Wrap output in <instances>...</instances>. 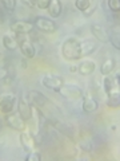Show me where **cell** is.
<instances>
[{
  "label": "cell",
  "mask_w": 120,
  "mask_h": 161,
  "mask_svg": "<svg viewBox=\"0 0 120 161\" xmlns=\"http://www.w3.org/2000/svg\"><path fill=\"white\" fill-rule=\"evenodd\" d=\"M62 55L67 60L82 59L80 55V40L76 36H68L62 44Z\"/></svg>",
  "instance_id": "cell-1"
},
{
  "label": "cell",
  "mask_w": 120,
  "mask_h": 161,
  "mask_svg": "<svg viewBox=\"0 0 120 161\" xmlns=\"http://www.w3.org/2000/svg\"><path fill=\"white\" fill-rule=\"evenodd\" d=\"M62 97L69 101H78L82 99L84 97V92L82 87H79L78 85H72V83H64L58 92Z\"/></svg>",
  "instance_id": "cell-2"
},
{
  "label": "cell",
  "mask_w": 120,
  "mask_h": 161,
  "mask_svg": "<svg viewBox=\"0 0 120 161\" xmlns=\"http://www.w3.org/2000/svg\"><path fill=\"white\" fill-rule=\"evenodd\" d=\"M33 27L38 28L40 32H46V34H52L58 30L56 23L47 16H36L33 22Z\"/></svg>",
  "instance_id": "cell-3"
},
{
  "label": "cell",
  "mask_w": 120,
  "mask_h": 161,
  "mask_svg": "<svg viewBox=\"0 0 120 161\" xmlns=\"http://www.w3.org/2000/svg\"><path fill=\"white\" fill-rule=\"evenodd\" d=\"M16 35H18L16 40H18V44H19L20 50H22V54L26 58H29V59L33 58L35 55H36V50H35L31 40L26 36L27 34H16Z\"/></svg>",
  "instance_id": "cell-4"
},
{
  "label": "cell",
  "mask_w": 120,
  "mask_h": 161,
  "mask_svg": "<svg viewBox=\"0 0 120 161\" xmlns=\"http://www.w3.org/2000/svg\"><path fill=\"white\" fill-rule=\"evenodd\" d=\"M42 85L46 89L51 90V92H59V89L64 85V78L60 75H55V74H47L42 78Z\"/></svg>",
  "instance_id": "cell-5"
},
{
  "label": "cell",
  "mask_w": 120,
  "mask_h": 161,
  "mask_svg": "<svg viewBox=\"0 0 120 161\" xmlns=\"http://www.w3.org/2000/svg\"><path fill=\"white\" fill-rule=\"evenodd\" d=\"M16 105V95L13 93H3L0 94V113L9 114L13 112Z\"/></svg>",
  "instance_id": "cell-6"
},
{
  "label": "cell",
  "mask_w": 120,
  "mask_h": 161,
  "mask_svg": "<svg viewBox=\"0 0 120 161\" xmlns=\"http://www.w3.org/2000/svg\"><path fill=\"white\" fill-rule=\"evenodd\" d=\"M6 124L8 125L11 129L16 130V132H24L27 129V122L24 121L22 117L19 115V113H9L6 114Z\"/></svg>",
  "instance_id": "cell-7"
},
{
  "label": "cell",
  "mask_w": 120,
  "mask_h": 161,
  "mask_svg": "<svg viewBox=\"0 0 120 161\" xmlns=\"http://www.w3.org/2000/svg\"><path fill=\"white\" fill-rule=\"evenodd\" d=\"M27 95H28L29 103H31L32 106H36L38 109L46 108V105L49 103V99H48L43 93L38 92V90H29Z\"/></svg>",
  "instance_id": "cell-8"
},
{
  "label": "cell",
  "mask_w": 120,
  "mask_h": 161,
  "mask_svg": "<svg viewBox=\"0 0 120 161\" xmlns=\"http://www.w3.org/2000/svg\"><path fill=\"white\" fill-rule=\"evenodd\" d=\"M19 140H20V144H22L23 149L26 150V152H33L35 149H36V141H35L33 136L28 132H20V136H19Z\"/></svg>",
  "instance_id": "cell-9"
},
{
  "label": "cell",
  "mask_w": 120,
  "mask_h": 161,
  "mask_svg": "<svg viewBox=\"0 0 120 161\" xmlns=\"http://www.w3.org/2000/svg\"><path fill=\"white\" fill-rule=\"evenodd\" d=\"M18 113H19L20 117L26 121V122H28V121L32 119V108H31V103H29L26 98H22V99L19 101Z\"/></svg>",
  "instance_id": "cell-10"
},
{
  "label": "cell",
  "mask_w": 120,
  "mask_h": 161,
  "mask_svg": "<svg viewBox=\"0 0 120 161\" xmlns=\"http://www.w3.org/2000/svg\"><path fill=\"white\" fill-rule=\"evenodd\" d=\"M91 32L95 38H96L98 42L100 43H107L108 42V31L106 30V27H103L102 24L93 23L91 24Z\"/></svg>",
  "instance_id": "cell-11"
},
{
  "label": "cell",
  "mask_w": 120,
  "mask_h": 161,
  "mask_svg": "<svg viewBox=\"0 0 120 161\" xmlns=\"http://www.w3.org/2000/svg\"><path fill=\"white\" fill-rule=\"evenodd\" d=\"M33 30V23L26 22V20H18L11 23V31L15 34H29Z\"/></svg>",
  "instance_id": "cell-12"
},
{
  "label": "cell",
  "mask_w": 120,
  "mask_h": 161,
  "mask_svg": "<svg viewBox=\"0 0 120 161\" xmlns=\"http://www.w3.org/2000/svg\"><path fill=\"white\" fill-rule=\"evenodd\" d=\"M95 69H96V64H95V62L92 59H84L79 63L78 71L80 73V75L86 77V75H91L95 71Z\"/></svg>",
  "instance_id": "cell-13"
},
{
  "label": "cell",
  "mask_w": 120,
  "mask_h": 161,
  "mask_svg": "<svg viewBox=\"0 0 120 161\" xmlns=\"http://www.w3.org/2000/svg\"><path fill=\"white\" fill-rule=\"evenodd\" d=\"M95 50H96V42L91 39H84L80 42V55L82 58L91 55Z\"/></svg>",
  "instance_id": "cell-14"
},
{
  "label": "cell",
  "mask_w": 120,
  "mask_h": 161,
  "mask_svg": "<svg viewBox=\"0 0 120 161\" xmlns=\"http://www.w3.org/2000/svg\"><path fill=\"white\" fill-rule=\"evenodd\" d=\"M82 109L84 113H93L99 109V102L92 97H83Z\"/></svg>",
  "instance_id": "cell-15"
},
{
  "label": "cell",
  "mask_w": 120,
  "mask_h": 161,
  "mask_svg": "<svg viewBox=\"0 0 120 161\" xmlns=\"http://www.w3.org/2000/svg\"><path fill=\"white\" fill-rule=\"evenodd\" d=\"M108 99H107V105L112 109H119L120 106V92H119V87H115L112 89L108 94Z\"/></svg>",
  "instance_id": "cell-16"
},
{
  "label": "cell",
  "mask_w": 120,
  "mask_h": 161,
  "mask_svg": "<svg viewBox=\"0 0 120 161\" xmlns=\"http://www.w3.org/2000/svg\"><path fill=\"white\" fill-rule=\"evenodd\" d=\"M52 125L55 126V129L59 130L60 133H63L64 136H67V137H69V138H73L75 129H73L72 125L66 124V122H60V121H55V122H52Z\"/></svg>",
  "instance_id": "cell-17"
},
{
  "label": "cell",
  "mask_w": 120,
  "mask_h": 161,
  "mask_svg": "<svg viewBox=\"0 0 120 161\" xmlns=\"http://www.w3.org/2000/svg\"><path fill=\"white\" fill-rule=\"evenodd\" d=\"M47 9H48L49 16L56 19V18H59L60 15H62L63 6H62V3H60V0H51V3H49V6H48Z\"/></svg>",
  "instance_id": "cell-18"
},
{
  "label": "cell",
  "mask_w": 120,
  "mask_h": 161,
  "mask_svg": "<svg viewBox=\"0 0 120 161\" xmlns=\"http://www.w3.org/2000/svg\"><path fill=\"white\" fill-rule=\"evenodd\" d=\"M108 42L112 43V46L119 51L120 50V36H119V26H113L108 31Z\"/></svg>",
  "instance_id": "cell-19"
},
{
  "label": "cell",
  "mask_w": 120,
  "mask_h": 161,
  "mask_svg": "<svg viewBox=\"0 0 120 161\" xmlns=\"http://www.w3.org/2000/svg\"><path fill=\"white\" fill-rule=\"evenodd\" d=\"M115 69H116V60L113 58H108L100 64V73L103 75H109Z\"/></svg>",
  "instance_id": "cell-20"
},
{
  "label": "cell",
  "mask_w": 120,
  "mask_h": 161,
  "mask_svg": "<svg viewBox=\"0 0 120 161\" xmlns=\"http://www.w3.org/2000/svg\"><path fill=\"white\" fill-rule=\"evenodd\" d=\"M3 46L4 48H7L8 51H15L18 47H19V44H18V40L12 38L11 35H4L3 36Z\"/></svg>",
  "instance_id": "cell-21"
},
{
  "label": "cell",
  "mask_w": 120,
  "mask_h": 161,
  "mask_svg": "<svg viewBox=\"0 0 120 161\" xmlns=\"http://www.w3.org/2000/svg\"><path fill=\"white\" fill-rule=\"evenodd\" d=\"M115 87H119V86H116V85H115L113 78H111L109 75H104V78H103V89H104V92L108 94V93L111 92L112 89H115Z\"/></svg>",
  "instance_id": "cell-22"
},
{
  "label": "cell",
  "mask_w": 120,
  "mask_h": 161,
  "mask_svg": "<svg viewBox=\"0 0 120 161\" xmlns=\"http://www.w3.org/2000/svg\"><path fill=\"white\" fill-rule=\"evenodd\" d=\"M98 4H99V0H88V8L86 9L84 15H86V16H91V15L96 11Z\"/></svg>",
  "instance_id": "cell-23"
},
{
  "label": "cell",
  "mask_w": 120,
  "mask_h": 161,
  "mask_svg": "<svg viewBox=\"0 0 120 161\" xmlns=\"http://www.w3.org/2000/svg\"><path fill=\"white\" fill-rule=\"evenodd\" d=\"M2 6L7 9V11L12 12L15 8H16V0H0Z\"/></svg>",
  "instance_id": "cell-24"
},
{
  "label": "cell",
  "mask_w": 120,
  "mask_h": 161,
  "mask_svg": "<svg viewBox=\"0 0 120 161\" xmlns=\"http://www.w3.org/2000/svg\"><path fill=\"white\" fill-rule=\"evenodd\" d=\"M75 7L84 14L86 9L88 8V0H75Z\"/></svg>",
  "instance_id": "cell-25"
},
{
  "label": "cell",
  "mask_w": 120,
  "mask_h": 161,
  "mask_svg": "<svg viewBox=\"0 0 120 161\" xmlns=\"http://www.w3.org/2000/svg\"><path fill=\"white\" fill-rule=\"evenodd\" d=\"M108 8L112 12H119L120 11V0H107Z\"/></svg>",
  "instance_id": "cell-26"
},
{
  "label": "cell",
  "mask_w": 120,
  "mask_h": 161,
  "mask_svg": "<svg viewBox=\"0 0 120 161\" xmlns=\"http://www.w3.org/2000/svg\"><path fill=\"white\" fill-rule=\"evenodd\" d=\"M42 160V154H40L38 150H33V152H29L26 156V161H40Z\"/></svg>",
  "instance_id": "cell-27"
},
{
  "label": "cell",
  "mask_w": 120,
  "mask_h": 161,
  "mask_svg": "<svg viewBox=\"0 0 120 161\" xmlns=\"http://www.w3.org/2000/svg\"><path fill=\"white\" fill-rule=\"evenodd\" d=\"M51 0H35V6H38L40 9H47Z\"/></svg>",
  "instance_id": "cell-28"
},
{
  "label": "cell",
  "mask_w": 120,
  "mask_h": 161,
  "mask_svg": "<svg viewBox=\"0 0 120 161\" xmlns=\"http://www.w3.org/2000/svg\"><path fill=\"white\" fill-rule=\"evenodd\" d=\"M8 69L7 66H0V80H3V79H6L8 77Z\"/></svg>",
  "instance_id": "cell-29"
},
{
  "label": "cell",
  "mask_w": 120,
  "mask_h": 161,
  "mask_svg": "<svg viewBox=\"0 0 120 161\" xmlns=\"http://www.w3.org/2000/svg\"><path fill=\"white\" fill-rule=\"evenodd\" d=\"M22 2L28 7H33L35 6V0H22Z\"/></svg>",
  "instance_id": "cell-30"
},
{
  "label": "cell",
  "mask_w": 120,
  "mask_h": 161,
  "mask_svg": "<svg viewBox=\"0 0 120 161\" xmlns=\"http://www.w3.org/2000/svg\"><path fill=\"white\" fill-rule=\"evenodd\" d=\"M2 23H4V15L2 12V9H0V24H2Z\"/></svg>",
  "instance_id": "cell-31"
},
{
  "label": "cell",
  "mask_w": 120,
  "mask_h": 161,
  "mask_svg": "<svg viewBox=\"0 0 120 161\" xmlns=\"http://www.w3.org/2000/svg\"><path fill=\"white\" fill-rule=\"evenodd\" d=\"M69 70H71L72 73L73 71H78V66H71V67H69Z\"/></svg>",
  "instance_id": "cell-32"
}]
</instances>
